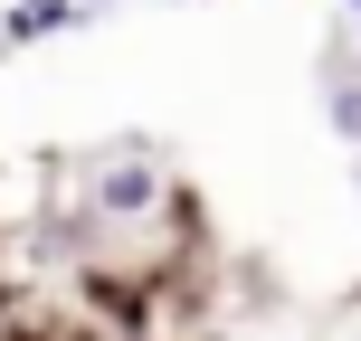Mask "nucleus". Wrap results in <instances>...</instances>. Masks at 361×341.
Listing matches in <instances>:
<instances>
[{
    "label": "nucleus",
    "mask_w": 361,
    "mask_h": 341,
    "mask_svg": "<svg viewBox=\"0 0 361 341\" xmlns=\"http://www.w3.org/2000/svg\"><path fill=\"white\" fill-rule=\"evenodd\" d=\"M86 180H95V199H86L95 218H152V209H162V190H171V180H162V162H152L143 143L105 152V162H95Z\"/></svg>",
    "instance_id": "nucleus-1"
},
{
    "label": "nucleus",
    "mask_w": 361,
    "mask_h": 341,
    "mask_svg": "<svg viewBox=\"0 0 361 341\" xmlns=\"http://www.w3.org/2000/svg\"><path fill=\"white\" fill-rule=\"evenodd\" d=\"M324 114L343 143H361V57L352 48H324Z\"/></svg>",
    "instance_id": "nucleus-2"
},
{
    "label": "nucleus",
    "mask_w": 361,
    "mask_h": 341,
    "mask_svg": "<svg viewBox=\"0 0 361 341\" xmlns=\"http://www.w3.org/2000/svg\"><path fill=\"white\" fill-rule=\"evenodd\" d=\"M76 0H10V19H0V38L10 48H29V38H57V29H76Z\"/></svg>",
    "instance_id": "nucleus-3"
},
{
    "label": "nucleus",
    "mask_w": 361,
    "mask_h": 341,
    "mask_svg": "<svg viewBox=\"0 0 361 341\" xmlns=\"http://www.w3.org/2000/svg\"><path fill=\"white\" fill-rule=\"evenodd\" d=\"M352 199H361V143H352Z\"/></svg>",
    "instance_id": "nucleus-4"
},
{
    "label": "nucleus",
    "mask_w": 361,
    "mask_h": 341,
    "mask_svg": "<svg viewBox=\"0 0 361 341\" xmlns=\"http://www.w3.org/2000/svg\"><path fill=\"white\" fill-rule=\"evenodd\" d=\"M76 10H114V0H76Z\"/></svg>",
    "instance_id": "nucleus-5"
},
{
    "label": "nucleus",
    "mask_w": 361,
    "mask_h": 341,
    "mask_svg": "<svg viewBox=\"0 0 361 341\" xmlns=\"http://www.w3.org/2000/svg\"><path fill=\"white\" fill-rule=\"evenodd\" d=\"M352 38H361V10H352Z\"/></svg>",
    "instance_id": "nucleus-6"
},
{
    "label": "nucleus",
    "mask_w": 361,
    "mask_h": 341,
    "mask_svg": "<svg viewBox=\"0 0 361 341\" xmlns=\"http://www.w3.org/2000/svg\"><path fill=\"white\" fill-rule=\"evenodd\" d=\"M343 10H361V0H343Z\"/></svg>",
    "instance_id": "nucleus-7"
}]
</instances>
